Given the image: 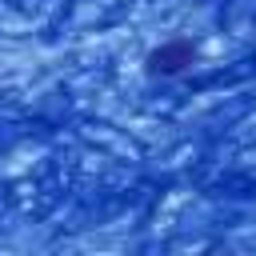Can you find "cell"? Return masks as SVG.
Wrapping results in <instances>:
<instances>
[{"mask_svg":"<svg viewBox=\"0 0 256 256\" xmlns=\"http://www.w3.org/2000/svg\"><path fill=\"white\" fill-rule=\"evenodd\" d=\"M196 60H200V48H196L192 36H168V40H160L156 48H148L144 72H148L152 80H176V76L192 72Z\"/></svg>","mask_w":256,"mask_h":256,"instance_id":"6da1fadb","label":"cell"}]
</instances>
